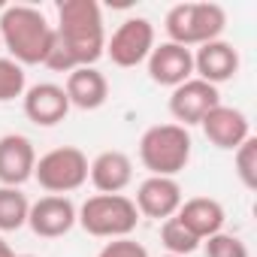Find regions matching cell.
<instances>
[{
	"mask_svg": "<svg viewBox=\"0 0 257 257\" xmlns=\"http://www.w3.org/2000/svg\"><path fill=\"white\" fill-rule=\"evenodd\" d=\"M106 52L103 13L97 0H61L58 28L43 67L55 73H73L79 67H94Z\"/></svg>",
	"mask_w": 257,
	"mask_h": 257,
	"instance_id": "obj_1",
	"label": "cell"
},
{
	"mask_svg": "<svg viewBox=\"0 0 257 257\" xmlns=\"http://www.w3.org/2000/svg\"><path fill=\"white\" fill-rule=\"evenodd\" d=\"M52 37H55V28L37 7L13 4V7H4V13H0V43L10 52L7 58H13L22 67L43 64L49 55Z\"/></svg>",
	"mask_w": 257,
	"mask_h": 257,
	"instance_id": "obj_2",
	"label": "cell"
},
{
	"mask_svg": "<svg viewBox=\"0 0 257 257\" xmlns=\"http://www.w3.org/2000/svg\"><path fill=\"white\" fill-rule=\"evenodd\" d=\"M194 140L188 134V127L170 121V124H155L143 134L140 140V161L152 176H167L176 179L188 161H191Z\"/></svg>",
	"mask_w": 257,
	"mask_h": 257,
	"instance_id": "obj_3",
	"label": "cell"
},
{
	"mask_svg": "<svg viewBox=\"0 0 257 257\" xmlns=\"http://www.w3.org/2000/svg\"><path fill=\"white\" fill-rule=\"evenodd\" d=\"M76 224L97 239H124L140 224V212L124 194H94L76 209Z\"/></svg>",
	"mask_w": 257,
	"mask_h": 257,
	"instance_id": "obj_4",
	"label": "cell"
},
{
	"mask_svg": "<svg viewBox=\"0 0 257 257\" xmlns=\"http://www.w3.org/2000/svg\"><path fill=\"white\" fill-rule=\"evenodd\" d=\"M227 28V13L218 4H176L167 19H164V31L170 37V43L176 46H206L212 40H221Z\"/></svg>",
	"mask_w": 257,
	"mask_h": 257,
	"instance_id": "obj_5",
	"label": "cell"
},
{
	"mask_svg": "<svg viewBox=\"0 0 257 257\" xmlns=\"http://www.w3.org/2000/svg\"><path fill=\"white\" fill-rule=\"evenodd\" d=\"M34 179L40 182L43 191L58 194V197H67V194L79 191V188L88 182V158H85V152L76 149V146L52 149V152H46L43 158H37Z\"/></svg>",
	"mask_w": 257,
	"mask_h": 257,
	"instance_id": "obj_6",
	"label": "cell"
},
{
	"mask_svg": "<svg viewBox=\"0 0 257 257\" xmlns=\"http://www.w3.org/2000/svg\"><path fill=\"white\" fill-rule=\"evenodd\" d=\"M155 49V25L143 16L137 19H127L115 28L112 40H106V58L121 67V70H131V67H140L149 61Z\"/></svg>",
	"mask_w": 257,
	"mask_h": 257,
	"instance_id": "obj_7",
	"label": "cell"
},
{
	"mask_svg": "<svg viewBox=\"0 0 257 257\" xmlns=\"http://www.w3.org/2000/svg\"><path fill=\"white\" fill-rule=\"evenodd\" d=\"M221 103V91L203 79H188L182 82L179 88H173L170 94V115L176 124L182 127H191V124H200L215 106Z\"/></svg>",
	"mask_w": 257,
	"mask_h": 257,
	"instance_id": "obj_8",
	"label": "cell"
},
{
	"mask_svg": "<svg viewBox=\"0 0 257 257\" xmlns=\"http://www.w3.org/2000/svg\"><path fill=\"white\" fill-rule=\"evenodd\" d=\"M200 127H203L206 140H209L215 149H221V152H236V149L251 137L248 115H245L242 109L224 106V103H218V106L200 121Z\"/></svg>",
	"mask_w": 257,
	"mask_h": 257,
	"instance_id": "obj_9",
	"label": "cell"
},
{
	"mask_svg": "<svg viewBox=\"0 0 257 257\" xmlns=\"http://www.w3.org/2000/svg\"><path fill=\"white\" fill-rule=\"evenodd\" d=\"M28 227H31L37 236H43V239L67 236V233L76 227V203H73L70 197H58V194L40 197L37 203H31Z\"/></svg>",
	"mask_w": 257,
	"mask_h": 257,
	"instance_id": "obj_10",
	"label": "cell"
},
{
	"mask_svg": "<svg viewBox=\"0 0 257 257\" xmlns=\"http://www.w3.org/2000/svg\"><path fill=\"white\" fill-rule=\"evenodd\" d=\"M182 203H185L182 185L176 179H167V176H149L137 188V200H134L137 212L146 215V218H155V221L173 218Z\"/></svg>",
	"mask_w": 257,
	"mask_h": 257,
	"instance_id": "obj_11",
	"label": "cell"
},
{
	"mask_svg": "<svg viewBox=\"0 0 257 257\" xmlns=\"http://www.w3.org/2000/svg\"><path fill=\"white\" fill-rule=\"evenodd\" d=\"M146 64H149L152 82L164 85V88H179L182 82L194 79V52L185 46H176L170 40L155 46Z\"/></svg>",
	"mask_w": 257,
	"mask_h": 257,
	"instance_id": "obj_12",
	"label": "cell"
},
{
	"mask_svg": "<svg viewBox=\"0 0 257 257\" xmlns=\"http://www.w3.org/2000/svg\"><path fill=\"white\" fill-rule=\"evenodd\" d=\"M37 167V149L22 134L0 137V185L4 188H22L34 179Z\"/></svg>",
	"mask_w": 257,
	"mask_h": 257,
	"instance_id": "obj_13",
	"label": "cell"
},
{
	"mask_svg": "<svg viewBox=\"0 0 257 257\" xmlns=\"http://www.w3.org/2000/svg\"><path fill=\"white\" fill-rule=\"evenodd\" d=\"M22 106H25V115L34 124H40V127L61 124L67 118V112L73 109L70 100H67L64 85H55V82H37V85H31L22 94Z\"/></svg>",
	"mask_w": 257,
	"mask_h": 257,
	"instance_id": "obj_14",
	"label": "cell"
},
{
	"mask_svg": "<svg viewBox=\"0 0 257 257\" xmlns=\"http://www.w3.org/2000/svg\"><path fill=\"white\" fill-rule=\"evenodd\" d=\"M236 73H239V52L233 43L212 40L194 52V76L209 85L218 88L221 82H230Z\"/></svg>",
	"mask_w": 257,
	"mask_h": 257,
	"instance_id": "obj_15",
	"label": "cell"
},
{
	"mask_svg": "<svg viewBox=\"0 0 257 257\" xmlns=\"http://www.w3.org/2000/svg\"><path fill=\"white\" fill-rule=\"evenodd\" d=\"M88 179L100 194H121L127 185L134 182V161L118 149L100 152L88 164Z\"/></svg>",
	"mask_w": 257,
	"mask_h": 257,
	"instance_id": "obj_16",
	"label": "cell"
},
{
	"mask_svg": "<svg viewBox=\"0 0 257 257\" xmlns=\"http://www.w3.org/2000/svg\"><path fill=\"white\" fill-rule=\"evenodd\" d=\"M64 91H67L70 106H76L82 112H94V109H100L106 103L109 82H106V76L97 67H79V70L67 73Z\"/></svg>",
	"mask_w": 257,
	"mask_h": 257,
	"instance_id": "obj_17",
	"label": "cell"
},
{
	"mask_svg": "<svg viewBox=\"0 0 257 257\" xmlns=\"http://www.w3.org/2000/svg\"><path fill=\"white\" fill-rule=\"evenodd\" d=\"M176 218H179L200 242L209 239V236H215V233H221V230H224V221H227L224 206H221L215 197H191V200H185V203L179 206Z\"/></svg>",
	"mask_w": 257,
	"mask_h": 257,
	"instance_id": "obj_18",
	"label": "cell"
},
{
	"mask_svg": "<svg viewBox=\"0 0 257 257\" xmlns=\"http://www.w3.org/2000/svg\"><path fill=\"white\" fill-rule=\"evenodd\" d=\"M31 200L22 194V188H4L0 185V233H13L28 224Z\"/></svg>",
	"mask_w": 257,
	"mask_h": 257,
	"instance_id": "obj_19",
	"label": "cell"
},
{
	"mask_svg": "<svg viewBox=\"0 0 257 257\" xmlns=\"http://www.w3.org/2000/svg\"><path fill=\"white\" fill-rule=\"evenodd\" d=\"M161 242H164L167 254H173V257H188V254H194L203 245L176 215L167 218V221H161Z\"/></svg>",
	"mask_w": 257,
	"mask_h": 257,
	"instance_id": "obj_20",
	"label": "cell"
},
{
	"mask_svg": "<svg viewBox=\"0 0 257 257\" xmlns=\"http://www.w3.org/2000/svg\"><path fill=\"white\" fill-rule=\"evenodd\" d=\"M25 91H28L25 67L16 64L13 58H4V55H0V103H10V100L22 97Z\"/></svg>",
	"mask_w": 257,
	"mask_h": 257,
	"instance_id": "obj_21",
	"label": "cell"
},
{
	"mask_svg": "<svg viewBox=\"0 0 257 257\" xmlns=\"http://www.w3.org/2000/svg\"><path fill=\"white\" fill-rule=\"evenodd\" d=\"M233 164H236L239 182H242L248 191H254V188H257V140H254V137H248V140L233 152Z\"/></svg>",
	"mask_w": 257,
	"mask_h": 257,
	"instance_id": "obj_22",
	"label": "cell"
},
{
	"mask_svg": "<svg viewBox=\"0 0 257 257\" xmlns=\"http://www.w3.org/2000/svg\"><path fill=\"white\" fill-rule=\"evenodd\" d=\"M203 251H206V257H248V245L239 236L224 233V230L203 239Z\"/></svg>",
	"mask_w": 257,
	"mask_h": 257,
	"instance_id": "obj_23",
	"label": "cell"
},
{
	"mask_svg": "<svg viewBox=\"0 0 257 257\" xmlns=\"http://www.w3.org/2000/svg\"><path fill=\"white\" fill-rule=\"evenodd\" d=\"M97 257H149V251H146L143 242L124 236V239H109V242L100 248Z\"/></svg>",
	"mask_w": 257,
	"mask_h": 257,
	"instance_id": "obj_24",
	"label": "cell"
},
{
	"mask_svg": "<svg viewBox=\"0 0 257 257\" xmlns=\"http://www.w3.org/2000/svg\"><path fill=\"white\" fill-rule=\"evenodd\" d=\"M0 257H19V254H16V251L4 242V236H0Z\"/></svg>",
	"mask_w": 257,
	"mask_h": 257,
	"instance_id": "obj_25",
	"label": "cell"
},
{
	"mask_svg": "<svg viewBox=\"0 0 257 257\" xmlns=\"http://www.w3.org/2000/svg\"><path fill=\"white\" fill-rule=\"evenodd\" d=\"M19 257H34V254H19Z\"/></svg>",
	"mask_w": 257,
	"mask_h": 257,
	"instance_id": "obj_26",
	"label": "cell"
},
{
	"mask_svg": "<svg viewBox=\"0 0 257 257\" xmlns=\"http://www.w3.org/2000/svg\"><path fill=\"white\" fill-rule=\"evenodd\" d=\"M4 7H7V4H0V13H4Z\"/></svg>",
	"mask_w": 257,
	"mask_h": 257,
	"instance_id": "obj_27",
	"label": "cell"
},
{
	"mask_svg": "<svg viewBox=\"0 0 257 257\" xmlns=\"http://www.w3.org/2000/svg\"><path fill=\"white\" fill-rule=\"evenodd\" d=\"M164 257H173V254H164Z\"/></svg>",
	"mask_w": 257,
	"mask_h": 257,
	"instance_id": "obj_28",
	"label": "cell"
},
{
	"mask_svg": "<svg viewBox=\"0 0 257 257\" xmlns=\"http://www.w3.org/2000/svg\"><path fill=\"white\" fill-rule=\"evenodd\" d=\"M0 49H4V43H0Z\"/></svg>",
	"mask_w": 257,
	"mask_h": 257,
	"instance_id": "obj_29",
	"label": "cell"
}]
</instances>
